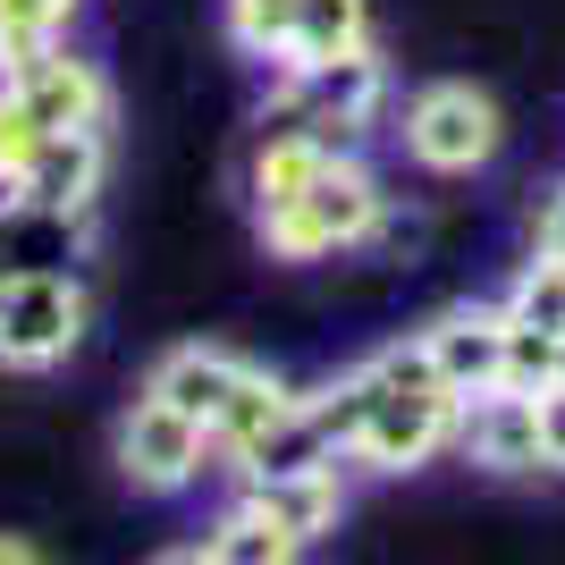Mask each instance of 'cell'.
Instances as JSON below:
<instances>
[{
    "instance_id": "obj_1",
    "label": "cell",
    "mask_w": 565,
    "mask_h": 565,
    "mask_svg": "<svg viewBox=\"0 0 565 565\" xmlns=\"http://www.w3.org/2000/svg\"><path fill=\"white\" fill-rule=\"evenodd\" d=\"M363 380H372V414H363V430H354L347 465H363V472H423L439 448H456L465 397L430 372L423 338H397V347L363 354Z\"/></svg>"
},
{
    "instance_id": "obj_2",
    "label": "cell",
    "mask_w": 565,
    "mask_h": 565,
    "mask_svg": "<svg viewBox=\"0 0 565 565\" xmlns=\"http://www.w3.org/2000/svg\"><path fill=\"white\" fill-rule=\"evenodd\" d=\"M388 228V186H380V169L347 143L321 152L305 186L287 194V203H262L254 212V236L270 262H330V254H354V245H372Z\"/></svg>"
},
{
    "instance_id": "obj_3",
    "label": "cell",
    "mask_w": 565,
    "mask_h": 565,
    "mask_svg": "<svg viewBox=\"0 0 565 565\" xmlns=\"http://www.w3.org/2000/svg\"><path fill=\"white\" fill-rule=\"evenodd\" d=\"M388 102H397V76H388V60H380V43H372V51H354V60H330V68H287V76H270L262 127L363 152V136L388 118Z\"/></svg>"
},
{
    "instance_id": "obj_4",
    "label": "cell",
    "mask_w": 565,
    "mask_h": 565,
    "mask_svg": "<svg viewBox=\"0 0 565 565\" xmlns=\"http://www.w3.org/2000/svg\"><path fill=\"white\" fill-rule=\"evenodd\" d=\"M388 136L405 143V161L430 169V178H472L507 152V110L498 94L465 85V76H439V85H414L397 102V127Z\"/></svg>"
},
{
    "instance_id": "obj_5",
    "label": "cell",
    "mask_w": 565,
    "mask_h": 565,
    "mask_svg": "<svg viewBox=\"0 0 565 565\" xmlns=\"http://www.w3.org/2000/svg\"><path fill=\"white\" fill-rule=\"evenodd\" d=\"M94 330V287L85 270H43V279L0 287V372H60Z\"/></svg>"
},
{
    "instance_id": "obj_6",
    "label": "cell",
    "mask_w": 565,
    "mask_h": 565,
    "mask_svg": "<svg viewBox=\"0 0 565 565\" xmlns=\"http://www.w3.org/2000/svg\"><path fill=\"white\" fill-rule=\"evenodd\" d=\"M9 94L34 110V127L43 136H85V127H110V76H102L94 51H76V43H43L34 60H18V68L0 76Z\"/></svg>"
},
{
    "instance_id": "obj_7",
    "label": "cell",
    "mask_w": 565,
    "mask_h": 565,
    "mask_svg": "<svg viewBox=\"0 0 565 565\" xmlns=\"http://www.w3.org/2000/svg\"><path fill=\"white\" fill-rule=\"evenodd\" d=\"M118 472H127L143 498H178L212 472V439H203V423H186L178 405L136 397L118 414Z\"/></svg>"
},
{
    "instance_id": "obj_8",
    "label": "cell",
    "mask_w": 565,
    "mask_h": 565,
    "mask_svg": "<svg viewBox=\"0 0 565 565\" xmlns=\"http://www.w3.org/2000/svg\"><path fill=\"white\" fill-rule=\"evenodd\" d=\"M414 338H423L430 372L448 380L456 397H490L498 372H507V305H448V312H430Z\"/></svg>"
},
{
    "instance_id": "obj_9",
    "label": "cell",
    "mask_w": 565,
    "mask_h": 565,
    "mask_svg": "<svg viewBox=\"0 0 565 565\" xmlns=\"http://www.w3.org/2000/svg\"><path fill=\"white\" fill-rule=\"evenodd\" d=\"M456 448H465L481 472H548V465H541V397H515V388L465 397Z\"/></svg>"
},
{
    "instance_id": "obj_10",
    "label": "cell",
    "mask_w": 565,
    "mask_h": 565,
    "mask_svg": "<svg viewBox=\"0 0 565 565\" xmlns=\"http://www.w3.org/2000/svg\"><path fill=\"white\" fill-rule=\"evenodd\" d=\"M94 245V220L51 212V203H0V287L9 279H43V270H76Z\"/></svg>"
},
{
    "instance_id": "obj_11",
    "label": "cell",
    "mask_w": 565,
    "mask_h": 565,
    "mask_svg": "<svg viewBox=\"0 0 565 565\" xmlns=\"http://www.w3.org/2000/svg\"><path fill=\"white\" fill-rule=\"evenodd\" d=\"M102 178H110V127H85V136H43L34 169H25L18 203H51V212L94 220L102 212Z\"/></svg>"
},
{
    "instance_id": "obj_12",
    "label": "cell",
    "mask_w": 565,
    "mask_h": 565,
    "mask_svg": "<svg viewBox=\"0 0 565 565\" xmlns=\"http://www.w3.org/2000/svg\"><path fill=\"white\" fill-rule=\"evenodd\" d=\"M245 498H254L279 532H296V541L312 548V541H330L338 515H347V456L305 465V472H279V481H245Z\"/></svg>"
},
{
    "instance_id": "obj_13",
    "label": "cell",
    "mask_w": 565,
    "mask_h": 565,
    "mask_svg": "<svg viewBox=\"0 0 565 565\" xmlns=\"http://www.w3.org/2000/svg\"><path fill=\"white\" fill-rule=\"evenodd\" d=\"M296 405H305V388H287L279 372H262V363H245V380H236L228 388V405H220L212 414V430H203V439H212V465H245V456L262 448V439H270V430L287 423V414H296Z\"/></svg>"
},
{
    "instance_id": "obj_14",
    "label": "cell",
    "mask_w": 565,
    "mask_h": 565,
    "mask_svg": "<svg viewBox=\"0 0 565 565\" xmlns=\"http://www.w3.org/2000/svg\"><path fill=\"white\" fill-rule=\"evenodd\" d=\"M245 380V354H228V347H169L152 372H143V397H161V405H178L186 423H203L212 430V414L228 405V388Z\"/></svg>"
},
{
    "instance_id": "obj_15",
    "label": "cell",
    "mask_w": 565,
    "mask_h": 565,
    "mask_svg": "<svg viewBox=\"0 0 565 565\" xmlns=\"http://www.w3.org/2000/svg\"><path fill=\"white\" fill-rule=\"evenodd\" d=\"M372 0H296V34H287V60L270 76L287 68H330V60H354V51H372Z\"/></svg>"
},
{
    "instance_id": "obj_16",
    "label": "cell",
    "mask_w": 565,
    "mask_h": 565,
    "mask_svg": "<svg viewBox=\"0 0 565 565\" xmlns=\"http://www.w3.org/2000/svg\"><path fill=\"white\" fill-rule=\"evenodd\" d=\"M194 557H203V565H296V557H305V541H296V532H279L254 498H236L228 515L203 532V548H194Z\"/></svg>"
},
{
    "instance_id": "obj_17",
    "label": "cell",
    "mask_w": 565,
    "mask_h": 565,
    "mask_svg": "<svg viewBox=\"0 0 565 565\" xmlns=\"http://www.w3.org/2000/svg\"><path fill=\"white\" fill-rule=\"evenodd\" d=\"M85 0H0V76L18 68V60H34L43 43H68V25Z\"/></svg>"
},
{
    "instance_id": "obj_18",
    "label": "cell",
    "mask_w": 565,
    "mask_h": 565,
    "mask_svg": "<svg viewBox=\"0 0 565 565\" xmlns=\"http://www.w3.org/2000/svg\"><path fill=\"white\" fill-rule=\"evenodd\" d=\"M330 439H321V423H312V405H296V414H287L279 430H270V439H262L254 456H245V465H236V481H279V472H305V465H330Z\"/></svg>"
},
{
    "instance_id": "obj_19",
    "label": "cell",
    "mask_w": 565,
    "mask_h": 565,
    "mask_svg": "<svg viewBox=\"0 0 565 565\" xmlns=\"http://www.w3.org/2000/svg\"><path fill=\"white\" fill-rule=\"evenodd\" d=\"M507 321L565 338V254H532L515 270V287H507Z\"/></svg>"
},
{
    "instance_id": "obj_20",
    "label": "cell",
    "mask_w": 565,
    "mask_h": 565,
    "mask_svg": "<svg viewBox=\"0 0 565 565\" xmlns=\"http://www.w3.org/2000/svg\"><path fill=\"white\" fill-rule=\"evenodd\" d=\"M287 34H296V0H228V43L262 68L287 60Z\"/></svg>"
},
{
    "instance_id": "obj_21",
    "label": "cell",
    "mask_w": 565,
    "mask_h": 565,
    "mask_svg": "<svg viewBox=\"0 0 565 565\" xmlns=\"http://www.w3.org/2000/svg\"><path fill=\"white\" fill-rule=\"evenodd\" d=\"M557 363H565V338L507 321V372H498V388H515V397H548V388H557Z\"/></svg>"
},
{
    "instance_id": "obj_22",
    "label": "cell",
    "mask_w": 565,
    "mask_h": 565,
    "mask_svg": "<svg viewBox=\"0 0 565 565\" xmlns=\"http://www.w3.org/2000/svg\"><path fill=\"white\" fill-rule=\"evenodd\" d=\"M34 152H43V127H34V110H25L9 85H0V203L25 186V169H34Z\"/></svg>"
},
{
    "instance_id": "obj_23",
    "label": "cell",
    "mask_w": 565,
    "mask_h": 565,
    "mask_svg": "<svg viewBox=\"0 0 565 565\" xmlns=\"http://www.w3.org/2000/svg\"><path fill=\"white\" fill-rule=\"evenodd\" d=\"M532 254H565V178L541 194V212H532Z\"/></svg>"
},
{
    "instance_id": "obj_24",
    "label": "cell",
    "mask_w": 565,
    "mask_h": 565,
    "mask_svg": "<svg viewBox=\"0 0 565 565\" xmlns=\"http://www.w3.org/2000/svg\"><path fill=\"white\" fill-rule=\"evenodd\" d=\"M541 465L565 472V388H548V397H541Z\"/></svg>"
},
{
    "instance_id": "obj_25",
    "label": "cell",
    "mask_w": 565,
    "mask_h": 565,
    "mask_svg": "<svg viewBox=\"0 0 565 565\" xmlns=\"http://www.w3.org/2000/svg\"><path fill=\"white\" fill-rule=\"evenodd\" d=\"M0 565H43V548L18 541V532H0Z\"/></svg>"
},
{
    "instance_id": "obj_26",
    "label": "cell",
    "mask_w": 565,
    "mask_h": 565,
    "mask_svg": "<svg viewBox=\"0 0 565 565\" xmlns=\"http://www.w3.org/2000/svg\"><path fill=\"white\" fill-rule=\"evenodd\" d=\"M152 565H203V557H194V548H169V557H152Z\"/></svg>"
},
{
    "instance_id": "obj_27",
    "label": "cell",
    "mask_w": 565,
    "mask_h": 565,
    "mask_svg": "<svg viewBox=\"0 0 565 565\" xmlns=\"http://www.w3.org/2000/svg\"><path fill=\"white\" fill-rule=\"evenodd\" d=\"M557 388H565V363H557Z\"/></svg>"
}]
</instances>
